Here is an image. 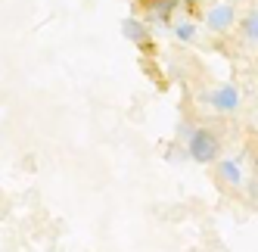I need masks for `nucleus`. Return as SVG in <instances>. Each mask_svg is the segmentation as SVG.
Segmentation results:
<instances>
[{"label":"nucleus","mask_w":258,"mask_h":252,"mask_svg":"<svg viewBox=\"0 0 258 252\" xmlns=\"http://www.w3.org/2000/svg\"><path fill=\"white\" fill-rule=\"evenodd\" d=\"M236 22H239V10L233 0H215V4L202 10L199 25H206V31H212V34H230V31H236Z\"/></svg>","instance_id":"4"},{"label":"nucleus","mask_w":258,"mask_h":252,"mask_svg":"<svg viewBox=\"0 0 258 252\" xmlns=\"http://www.w3.org/2000/svg\"><path fill=\"white\" fill-rule=\"evenodd\" d=\"M215 177H218V184L224 187V190H233V193H243L249 187V165H246V153L239 150L233 156H221L215 162Z\"/></svg>","instance_id":"3"},{"label":"nucleus","mask_w":258,"mask_h":252,"mask_svg":"<svg viewBox=\"0 0 258 252\" xmlns=\"http://www.w3.org/2000/svg\"><path fill=\"white\" fill-rule=\"evenodd\" d=\"M180 147H183V153H187V159L196 162V165H215V162L221 159V153H224L221 137L209 128V124H196V121H193L190 134L180 140Z\"/></svg>","instance_id":"1"},{"label":"nucleus","mask_w":258,"mask_h":252,"mask_svg":"<svg viewBox=\"0 0 258 252\" xmlns=\"http://www.w3.org/2000/svg\"><path fill=\"white\" fill-rule=\"evenodd\" d=\"M236 31H239V41H243V47L249 50H258V4H252L243 19L236 22Z\"/></svg>","instance_id":"8"},{"label":"nucleus","mask_w":258,"mask_h":252,"mask_svg":"<svg viewBox=\"0 0 258 252\" xmlns=\"http://www.w3.org/2000/svg\"><path fill=\"white\" fill-rule=\"evenodd\" d=\"M168 34H171V38H174L177 44L193 47V44H199V38H202V25L193 19V16L177 13L174 19H171V25H168Z\"/></svg>","instance_id":"6"},{"label":"nucleus","mask_w":258,"mask_h":252,"mask_svg":"<svg viewBox=\"0 0 258 252\" xmlns=\"http://www.w3.org/2000/svg\"><path fill=\"white\" fill-rule=\"evenodd\" d=\"M199 106L212 115H236L243 109V91L233 81H218L199 97Z\"/></svg>","instance_id":"2"},{"label":"nucleus","mask_w":258,"mask_h":252,"mask_svg":"<svg viewBox=\"0 0 258 252\" xmlns=\"http://www.w3.org/2000/svg\"><path fill=\"white\" fill-rule=\"evenodd\" d=\"M180 0H143V16L140 19L150 25L153 31H162V28H168L171 19L180 13Z\"/></svg>","instance_id":"5"},{"label":"nucleus","mask_w":258,"mask_h":252,"mask_svg":"<svg viewBox=\"0 0 258 252\" xmlns=\"http://www.w3.org/2000/svg\"><path fill=\"white\" fill-rule=\"evenodd\" d=\"M180 4H183V7H202L206 0H180Z\"/></svg>","instance_id":"9"},{"label":"nucleus","mask_w":258,"mask_h":252,"mask_svg":"<svg viewBox=\"0 0 258 252\" xmlns=\"http://www.w3.org/2000/svg\"><path fill=\"white\" fill-rule=\"evenodd\" d=\"M121 34L127 41H131L134 47H140V50H150L153 47V38H156V31L146 25L140 16H127V19L121 22Z\"/></svg>","instance_id":"7"}]
</instances>
